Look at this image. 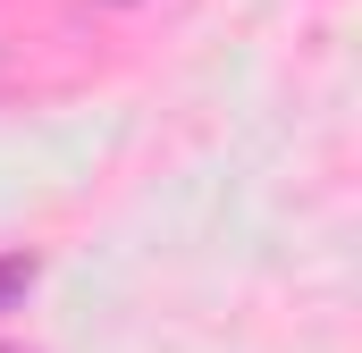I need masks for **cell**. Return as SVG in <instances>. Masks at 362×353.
I'll return each mask as SVG.
<instances>
[{
	"label": "cell",
	"mask_w": 362,
	"mask_h": 353,
	"mask_svg": "<svg viewBox=\"0 0 362 353\" xmlns=\"http://www.w3.org/2000/svg\"><path fill=\"white\" fill-rule=\"evenodd\" d=\"M34 277H42V261H34V253H0V320H8V311H25Z\"/></svg>",
	"instance_id": "obj_1"
},
{
	"label": "cell",
	"mask_w": 362,
	"mask_h": 353,
	"mask_svg": "<svg viewBox=\"0 0 362 353\" xmlns=\"http://www.w3.org/2000/svg\"><path fill=\"white\" fill-rule=\"evenodd\" d=\"M101 8H135V0H101Z\"/></svg>",
	"instance_id": "obj_2"
},
{
	"label": "cell",
	"mask_w": 362,
	"mask_h": 353,
	"mask_svg": "<svg viewBox=\"0 0 362 353\" xmlns=\"http://www.w3.org/2000/svg\"><path fill=\"white\" fill-rule=\"evenodd\" d=\"M0 353H17V345H0Z\"/></svg>",
	"instance_id": "obj_3"
}]
</instances>
